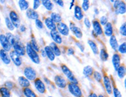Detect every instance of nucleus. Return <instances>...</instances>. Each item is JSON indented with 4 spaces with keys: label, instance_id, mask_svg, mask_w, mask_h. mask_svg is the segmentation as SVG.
I'll return each mask as SVG.
<instances>
[{
    "label": "nucleus",
    "instance_id": "1",
    "mask_svg": "<svg viewBox=\"0 0 126 97\" xmlns=\"http://www.w3.org/2000/svg\"><path fill=\"white\" fill-rule=\"evenodd\" d=\"M26 51L29 57L32 60L33 63L35 64H39L40 63V58L38 54L36 51H35L32 48L30 43H27L26 47Z\"/></svg>",
    "mask_w": 126,
    "mask_h": 97
},
{
    "label": "nucleus",
    "instance_id": "2",
    "mask_svg": "<svg viewBox=\"0 0 126 97\" xmlns=\"http://www.w3.org/2000/svg\"><path fill=\"white\" fill-rule=\"evenodd\" d=\"M61 67V69H62V72L66 75V77L68 78L69 81L72 82V83L78 84V80L76 78L75 76L73 74L72 71L70 70V69L67 66H66L65 64H62Z\"/></svg>",
    "mask_w": 126,
    "mask_h": 97
},
{
    "label": "nucleus",
    "instance_id": "3",
    "mask_svg": "<svg viewBox=\"0 0 126 97\" xmlns=\"http://www.w3.org/2000/svg\"><path fill=\"white\" fill-rule=\"evenodd\" d=\"M68 89L69 92L75 97H82L83 96V93L78 84L70 82L68 84Z\"/></svg>",
    "mask_w": 126,
    "mask_h": 97
},
{
    "label": "nucleus",
    "instance_id": "4",
    "mask_svg": "<svg viewBox=\"0 0 126 97\" xmlns=\"http://www.w3.org/2000/svg\"><path fill=\"white\" fill-rule=\"evenodd\" d=\"M14 51L20 56H24L26 53V48L24 45L19 40H16L14 44L12 45Z\"/></svg>",
    "mask_w": 126,
    "mask_h": 97
},
{
    "label": "nucleus",
    "instance_id": "5",
    "mask_svg": "<svg viewBox=\"0 0 126 97\" xmlns=\"http://www.w3.org/2000/svg\"><path fill=\"white\" fill-rule=\"evenodd\" d=\"M56 25V29L57 31L59 32V34L63 35V36H68L69 34V27L66 24L63 22H60V23L57 24Z\"/></svg>",
    "mask_w": 126,
    "mask_h": 97
},
{
    "label": "nucleus",
    "instance_id": "6",
    "mask_svg": "<svg viewBox=\"0 0 126 97\" xmlns=\"http://www.w3.org/2000/svg\"><path fill=\"white\" fill-rule=\"evenodd\" d=\"M24 74L28 80L33 81L36 79L37 74L34 69L31 67H26L24 70Z\"/></svg>",
    "mask_w": 126,
    "mask_h": 97
},
{
    "label": "nucleus",
    "instance_id": "7",
    "mask_svg": "<svg viewBox=\"0 0 126 97\" xmlns=\"http://www.w3.org/2000/svg\"><path fill=\"white\" fill-rule=\"evenodd\" d=\"M69 29H70L73 35L76 36V38L79 39H81L83 38V32H82L81 30L80 29V27L77 26L75 25V23L71 22L70 23V25H69Z\"/></svg>",
    "mask_w": 126,
    "mask_h": 97
},
{
    "label": "nucleus",
    "instance_id": "8",
    "mask_svg": "<svg viewBox=\"0 0 126 97\" xmlns=\"http://www.w3.org/2000/svg\"><path fill=\"white\" fill-rule=\"evenodd\" d=\"M9 18H10L11 21L14 27H19L20 26V20L18 15L15 11H11L10 14H9Z\"/></svg>",
    "mask_w": 126,
    "mask_h": 97
},
{
    "label": "nucleus",
    "instance_id": "9",
    "mask_svg": "<svg viewBox=\"0 0 126 97\" xmlns=\"http://www.w3.org/2000/svg\"><path fill=\"white\" fill-rule=\"evenodd\" d=\"M55 83L59 88H65L67 86V81L61 75H56L54 78Z\"/></svg>",
    "mask_w": 126,
    "mask_h": 97
},
{
    "label": "nucleus",
    "instance_id": "10",
    "mask_svg": "<svg viewBox=\"0 0 126 97\" xmlns=\"http://www.w3.org/2000/svg\"><path fill=\"white\" fill-rule=\"evenodd\" d=\"M0 43L2 45L3 49L4 50H5L6 51H9L11 50L12 46L9 43L5 35H4V34H1L0 35Z\"/></svg>",
    "mask_w": 126,
    "mask_h": 97
},
{
    "label": "nucleus",
    "instance_id": "11",
    "mask_svg": "<svg viewBox=\"0 0 126 97\" xmlns=\"http://www.w3.org/2000/svg\"><path fill=\"white\" fill-rule=\"evenodd\" d=\"M10 59L12 60L14 63L15 64L17 67L21 66L22 64V59H21L20 56L17 54L16 52H15L14 50L11 51L10 53Z\"/></svg>",
    "mask_w": 126,
    "mask_h": 97
},
{
    "label": "nucleus",
    "instance_id": "12",
    "mask_svg": "<svg viewBox=\"0 0 126 97\" xmlns=\"http://www.w3.org/2000/svg\"><path fill=\"white\" fill-rule=\"evenodd\" d=\"M103 82L104 86L105 87L106 91L109 95L112 94V87L111 84L110 80L107 75H104L103 77Z\"/></svg>",
    "mask_w": 126,
    "mask_h": 97
},
{
    "label": "nucleus",
    "instance_id": "13",
    "mask_svg": "<svg viewBox=\"0 0 126 97\" xmlns=\"http://www.w3.org/2000/svg\"><path fill=\"white\" fill-rule=\"evenodd\" d=\"M93 26L94 28L93 31L96 34L97 36H101L103 33V30L102 29V26L100 24L99 22L97 19H94L93 21Z\"/></svg>",
    "mask_w": 126,
    "mask_h": 97
},
{
    "label": "nucleus",
    "instance_id": "14",
    "mask_svg": "<svg viewBox=\"0 0 126 97\" xmlns=\"http://www.w3.org/2000/svg\"><path fill=\"white\" fill-rule=\"evenodd\" d=\"M50 35H51L52 39L54 40V43H55L56 44L60 45L62 43L63 40L62 37L59 32L57 31V30H51L50 32Z\"/></svg>",
    "mask_w": 126,
    "mask_h": 97
},
{
    "label": "nucleus",
    "instance_id": "15",
    "mask_svg": "<svg viewBox=\"0 0 126 97\" xmlns=\"http://www.w3.org/2000/svg\"><path fill=\"white\" fill-rule=\"evenodd\" d=\"M34 85L37 91L41 94L46 93V88L44 82L40 78H36L34 81Z\"/></svg>",
    "mask_w": 126,
    "mask_h": 97
},
{
    "label": "nucleus",
    "instance_id": "16",
    "mask_svg": "<svg viewBox=\"0 0 126 97\" xmlns=\"http://www.w3.org/2000/svg\"><path fill=\"white\" fill-rule=\"evenodd\" d=\"M112 63L115 71H117L118 68L120 67L121 63V57L120 54L115 53L113 55Z\"/></svg>",
    "mask_w": 126,
    "mask_h": 97
},
{
    "label": "nucleus",
    "instance_id": "17",
    "mask_svg": "<svg viewBox=\"0 0 126 97\" xmlns=\"http://www.w3.org/2000/svg\"><path fill=\"white\" fill-rule=\"evenodd\" d=\"M74 16L77 21H81L83 19L84 15L81 7L79 5H76L75 6L74 11Z\"/></svg>",
    "mask_w": 126,
    "mask_h": 97
},
{
    "label": "nucleus",
    "instance_id": "18",
    "mask_svg": "<svg viewBox=\"0 0 126 97\" xmlns=\"http://www.w3.org/2000/svg\"><path fill=\"white\" fill-rule=\"evenodd\" d=\"M0 57L3 62L6 64H9L11 63V59L7 51L4 50V49H1L0 50Z\"/></svg>",
    "mask_w": 126,
    "mask_h": 97
},
{
    "label": "nucleus",
    "instance_id": "19",
    "mask_svg": "<svg viewBox=\"0 0 126 97\" xmlns=\"http://www.w3.org/2000/svg\"><path fill=\"white\" fill-rule=\"evenodd\" d=\"M114 9H115V12L116 13V14H117V15H119V14L123 15V14H125L126 11L125 2H123V1H120V2H119L117 7H116Z\"/></svg>",
    "mask_w": 126,
    "mask_h": 97
},
{
    "label": "nucleus",
    "instance_id": "20",
    "mask_svg": "<svg viewBox=\"0 0 126 97\" xmlns=\"http://www.w3.org/2000/svg\"><path fill=\"white\" fill-rule=\"evenodd\" d=\"M104 33L106 36L110 37L113 35V28L110 22H108L104 26Z\"/></svg>",
    "mask_w": 126,
    "mask_h": 97
},
{
    "label": "nucleus",
    "instance_id": "21",
    "mask_svg": "<svg viewBox=\"0 0 126 97\" xmlns=\"http://www.w3.org/2000/svg\"><path fill=\"white\" fill-rule=\"evenodd\" d=\"M26 16L29 19H33V20H36L38 19V17H39L37 12L32 8L27 9L26 11Z\"/></svg>",
    "mask_w": 126,
    "mask_h": 97
},
{
    "label": "nucleus",
    "instance_id": "22",
    "mask_svg": "<svg viewBox=\"0 0 126 97\" xmlns=\"http://www.w3.org/2000/svg\"><path fill=\"white\" fill-rule=\"evenodd\" d=\"M45 24L46 26L47 27L48 29L50 30H56V24L52 21V20L50 18V17H48L45 19Z\"/></svg>",
    "mask_w": 126,
    "mask_h": 97
},
{
    "label": "nucleus",
    "instance_id": "23",
    "mask_svg": "<svg viewBox=\"0 0 126 97\" xmlns=\"http://www.w3.org/2000/svg\"><path fill=\"white\" fill-rule=\"evenodd\" d=\"M109 43L111 48H112V49H113L115 51H117L118 48H119V43H118L117 38H116V36L112 35V36H110L109 39Z\"/></svg>",
    "mask_w": 126,
    "mask_h": 97
},
{
    "label": "nucleus",
    "instance_id": "24",
    "mask_svg": "<svg viewBox=\"0 0 126 97\" xmlns=\"http://www.w3.org/2000/svg\"><path fill=\"white\" fill-rule=\"evenodd\" d=\"M44 51L46 53L47 57L48 58V59L51 61H54L55 59V55L54 54V52L51 50V48L49 46H47L45 47Z\"/></svg>",
    "mask_w": 126,
    "mask_h": 97
},
{
    "label": "nucleus",
    "instance_id": "25",
    "mask_svg": "<svg viewBox=\"0 0 126 97\" xmlns=\"http://www.w3.org/2000/svg\"><path fill=\"white\" fill-rule=\"evenodd\" d=\"M50 48H51V50H52L53 52H54V54L55 55V56H60L61 55V51L59 48V47L55 43L52 42L50 43L49 46Z\"/></svg>",
    "mask_w": 126,
    "mask_h": 97
},
{
    "label": "nucleus",
    "instance_id": "26",
    "mask_svg": "<svg viewBox=\"0 0 126 97\" xmlns=\"http://www.w3.org/2000/svg\"><path fill=\"white\" fill-rule=\"evenodd\" d=\"M50 18L52 20V21L55 24L60 23V22H62V18L61 17V15L59 14L56 12H52Z\"/></svg>",
    "mask_w": 126,
    "mask_h": 97
},
{
    "label": "nucleus",
    "instance_id": "27",
    "mask_svg": "<svg viewBox=\"0 0 126 97\" xmlns=\"http://www.w3.org/2000/svg\"><path fill=\"white\" fill-rule=\"evenodd\" d=\"M18 81L20 86L24 87V88H27V87H29L30 85V83L29 81L26 77H23V76H21V77H19Z\"/></svg>",
    "mask_w": 126,
    "mask_h": 97
},
{
    "label": "nucleus",
    "instance_id": "28",
    "mask_svg": "<svg viewBox=\"0 0 126 97\" xmlns=\"http://www.w3.org/2000/svg\"><path fill=\"white\" fill-rule=\"evenodd\" d=\"M94 69L91 66H87L83 69V74L86 77H91L94 73Z\"/></svg>",
    "mask_w": 126,
    "mask_h": 97
},
{
    "label": "nucleus",
    "instance_id": "29",
    "mask_svg": "<svg viewBox=\"0 0 126 97\" xmlns=\"http://www.w3.org/2000/svg\"><path fill=\"white\" fill-rule=\"evenodd\" d=\"M41 3L43 4V5L49 11L52 10L54 7V4L51 1H49V0H43L41 1Z\"/></svg>",
    "mask_w": 126,
    "mask_h": 97
},
{
    "label": "nucleus",
    "instance_id": "30",
    "mask_svg": "<svg viewBox=\"0 0 126 97\" xmlns=\"http://www.w3.org/2000/svg\"><path fill=\"white\" fill-rule=\"evenodd\" d=\"M88 43L89 46H90V48H91L92 51H93V53H94L95 54H99V49H98L97 45H96V43H95L93 40H88Z\"/></svg>",
    "mask_w": 126,
    "mask_h": 97
},
{
    "label": "nucleus",
    "instance_id": "31",
    "mask_svg": "<svg viewBox=\"0 0 126 97\" xmlns=\"http://www.w3.org/2000/svg\"><path fill=\"white\" fill-rule=\"evenodd\" d=\"M120 78H123L126 75V67L124 65H120L116 71Z\"/></svg>",
    "mask_w": 126,
    "mask_h": 97
},
{
    "label": "nucleus",
    "instance_id": "32",
    "mask_svg": "<svg viewBox=\"0 0 126 97\" xmlns=\"http://www.w3.org/2000/svg\"><path fill=\"white\" fill-rule=\"evenodd\" d=\"M99 53V57L100 59H101L102 61H106L108 59L109 57V54L106 51L105 48H101Z\"/></svg>",
    "mask_w": 126,
    "mask_h": 97
},
{
    "label": "nucleus",
    "instance_id": "33",
    "mask_svg": "<svg viewBox=\"0 0 126 97\" xmlns=\"http://www.w3.org/2000/svg\"><path fill=\"white\" fill-rule=\"evenodd\" d=\"M19 7L22 11H26L29 9V3L25 0H20L18 2Z\"/></svg>",
    "mask_w": 126,
    "mask_h": 97
},
{
    "label": "nucleus",
    "instance_id": "34",
    "mask_svg": "<svg viewBox=\"0 0 126 97\" xmlns=\"http://www.w3.org/2000/svg\"><path fill=\"white\" fill-rule=\"evenodd\" d=\"M24 94L26 97H37L35 94L30 88H25L23 90Z\"/></svg>",
    "mask_w": 126,
    "mask_h": 97
},
{
    "label": "nucleus",
    "instance_id": "35",
    "mask_svg": "<svg viewBox=\"0 0 126 97\" xmlns=\"http://www.w3.org/2000/svg\"><path fill=\"white\" fill-rule=\"evenodd\" d=\"M0 94L2 97H10V91L6 87H1L0 88Z\"/></svg>",
    "mask_w": 126,
    "mask_h": 97
},
{
    "label": "nucleus",
    "instance_id": "36",
    "mask_svg": "<svg viewBox=\"0 0 126 97\" xmlns=\"http://www.w3.org/2000/svg\"><path fill=\"white\" fill-rule=\"evenodd\" d=\"M30 44L31 45L32 48H33L35 51H36L37 52H38V51H40V48L39 46H38L36 40H35L34 38H32L31 42H30Z\"/></svg>",
    "mask_w": 126,
    "mask_h": 97
},
{
    "label": "nucleus",
    "instance_id": "37",
    "mask_svg": "<svg viewBox=\"0 0 126 97\" xmlns=\"http://www.w3.org/2000/svg\"><path fill=\"white\" fill-rule=\"evenodd\" d=\"M6 37L7 38L8 40L9 41V42L11 45V46H12V45L14 44V43L15 42V41L16 40V38L15 37L12 33H7L6 35Z\"/></svg>",
    "mask_w": 126,
    "mask_h": 97
},
{
    "label": "nucleus",
    "instance_id": "38",
    "mask_svg": "<svg viewBox=\"0 0 126 97\" xmlns=\"http://www.w3.org/2000/svg\"><path fill=\"white\" fill-rule=\"evenodd\" d=\"M93 75L94 78H95V80L97 81L98 82H101L103 80V77L102 75V74L99 72H97V71H94Z\"/></svg>",
    "mask_w": 126,
    "mask_h": 97
},
{
    "label": "nucleus",
    "instance_id": "39",
    "mask_svg": "<svg viewBox=\"0 0 126 97\" xmlns=\"http://www.w3.org/2000/svg\"><path fill=\"white\" fill-rule=\"evenodd\" d=\"M117 51H119L120 54H126V42H123L119 46Z\"/></svg>",
    "mask_w": 126,
    "mask_h": 97
},
{
    "label": "nucleus",
    "instance_id": "40",
    "mask_svg": "<svg viewBox=\"0 0 126 97\" xmlns=\"http://www.w3.org/2000/svg\"><path fill=\"white\" fill-rule=\"evenodd\" d=\"M5 24L6 25V27H8L9 30H14V26L13 25V24L11 22L10 19L9 18H5Z\"/></svg>",
    "mask_w": 126,
    "mask_h": 97
},
{
    "label": "nucleus",
    "instance_id": "41",
    "mask_svg": "<svg viewBox=\"0 0 126 97\" xmlns=\"http://www.w3.org/2000/svg\"><path fill=\"white\" fill-rule=\"evenodd\" d=\"M90 8V1L88 0H84L82 3V10L87 11Z\"/></svg>",
    "mask_w": 126,
    "mask_h": 97
},
{
    "label": "nucleus",
    "instance_id": "42",
    "mask_svg": "<svg viewBox=\"0 0 126 97\" xmlns=\"http://www.w3.org/2000/svg\"><path fill=\"white\" fill-rule=\"evenodd\" d=\"M119 32H120V35L122 36L126 37V25L125 23L122 24L120 27V29H119Z\"/></svg>",
    "mask_w": 126,
    "mask_h": 97
},
{
    "label": "nucleus",
    "instance_id": "43",
    "mask_svg": "<svg viewBox=\"0 0 126 97\" xmlns=\"http://www.w3.org/2000/svg\"><path fill=\"white\" fill-rule=\"evenodd\" d=\"M112 92L113 93L114 97H123L122 94H121V93L118 90V88L116 86L113 85V88Z\"/></svg>",
    "mask_w": 126,
    "mask_h": 97
},
{
    "label": "nucleus",
    "instance_id": "44",
    "mask_svg": "<svg viewBox=\"0 0 126 97\" xmlns=\"http://www.w3.org/2000/svg\"><path fill=\"white\" fill-rule=\"evenodd\" d=\"M99 22L100 24H101V25L105 26L108 22V18L106 17V16H102V17H101V18H100Z\"/></svg>",
    "mask_w": 126,
    "mask_h": 97
},
{
    "label": "nucleus",
    "instance_id": "45",
    "mask_svg": "<svg viewBox=\"0 0 126 97\" xmlns=\"http://www.w3.org/2000/svg\"><path fill=\"white\" fill-rule=\"evenodd\" d=\"M35 25H36L37 27L38 28L40 29H43L44 27L43 23L39 19H37L35 20Z\"/></svg>",
    "mask_w": 126,
    "mask_h": 97
},
{
    "label": "nucleus",
    "instance_id": "46",
    "mask_svg": "<svg viewBox=\"0 0 126 97\" xmlns=\"http://www.w3.org/2000/svg\"><path fill=\"white\" fill-rule=\"evenodd\" d=\"M41 5V2L38 0H35L33 2V9L34 10H36L37 9H38L39 8V6Z\"/></svg>",
    "mask_w": 126,
    "mask_h": 97
},
{
    "label": "nucleus",
    "instance_id": "47",
    "mask_svg": "<svg viewBox=\"0 0 126 97\" xmlns=\"http://www.w3.org/2000/svg\"><path fill=\"white\" fill-rule=\"evenodd\" d=\"M84 23L85 26H86L88 29H90L91 26V24L90 22V19L88 18H85L84 20Z\"/></svg>",
    "mask_w": 126,
    "mask_h": 97
},
{
    "label": "nucleus",
    "instance_id": "48",
    "mask_svg": "<svg viewBox=\"0 0 126 97\" xmlns=\"http://www.w3.org/2000/svg\"><path fill=\"white\" fill-rule=\"evenodd\" d=\"M76 45L80 48V50L81 51V52H84V46L81 43L79 42H76Z\"/></svg>",
    "mask_w": 126,
    "mask_h": 97
},
{
    "label": "nucleus",
    "instance_id": "49",
    "mask_svg": "<svg viewBox=\"0 0 126 97\" xmlns=\"http://www.w3.org/2000/svg\"><path fill=\"white\" fill-rule=\"evenodd\" d=\"M55 2L58 5L60 6L61 7H63V6H64V2L63 1H62V0H55Z\"/></svg>",
    "mask_w": 126,
    "mask_h": 97
},
{
    "label": "nucleus",
    "instance_id": "50",
    "mask_svg": "<svg viewBox=\"0 0 126 97\" xmlns=\"http://www.w3.org/2000/svg\"><path fill=\"white\" fill-rule=\"evenodd\" d=\"M74 53H75V50L73 48H70L67 49V54L68 55H73Z\"/></svg>",
    "mask_w": 126,
    "mask_h": 97
},
{
    "label": "nucleus",
    "instance_id": "51",
    "mask_svg": "<svg viewBox=\"0 0 126 97\" xmlns=\"http://www.w3.org/2000/svg\"><path fill=\"white\" fill-rule=\"evenodd\" d=\"M5 85L6 87V88L9 89H11L12 88V83L11 82H6L5 84Z\"/></svg>",
    "mask_w": 126,
    "mask_h": 97
},
{
    "label": "nucleus",
    "instance_id": "52",
    "mask_svg": "<svg viewBox=\"0 0 126 97\" xmlns=\"http://www.w3.org/2000/svg\"><path fill=\"white\" fill-rule=\"evenodd\" d=\"M19 29H20V32H24L26 31V28L25 26V25H20V26H19Z\"/></svg>",
    "mask_w": 126,
    "mask_h": 97
},
{
    "label": "nucleus",
    "instance_id": "53",
    "mask_svg": "<svg viewBox=\"0 0 126 97\" xmlns=\"http://www.w3.org/2000/svg\"><path fill=\"white\" fill-rule=\"evenodd\" d=\"M88 97H98V96H97V95H96L95 93H92L90 94V95H89Z\"/></svg>",
    "mask_w": 126,
    "mask_h": 97
},
{
    "label": "nucleus",
    "instance_id": "54",
    "mask_svg": "<svg viewBox=\"0 0 126 97\" xmlns=\"http://www.w3.org/2000/svg\"><path fill=\"white\" fill-rule=\"evenodd\" d=\"M41 54H42V56H43V57H46L47 56L46 53V52H45L44 50H41Z\"/></svg>",
    "mask_w": 126,
    "mask_h": 97
},
{
    "label": "nucleus",
    "instance_id": "55",
    "mask_svg": "<svg viewBox=\"0 0 126 97\" xmlns=\"http://www.w3.org/2000/svg\"><path fill=\"white\" fill-rule=\"evenodd\" d=\"M94 12H95V14H96V15H98V14H99V10H98L97 8H95L94 9Z\"/></svg>",
    "mask_w": 126,
    "mask_h": 97
},
{
    "label": "nucleus",
    "instance_id": "56",
    "mask_svg": "<svg viewBox=\"0 0 126 97\" xmlns=\"http://www.w3.org/2000/svg\"><path fill=\"white\" fill-rule=\"evenodd\" d=\"M74 3H75V1H74V0H73L72 2H71V4H70V9H72V7L73 6Z\"/></svg>",
    "mask_w": 126,
    "mask_h": 97
},
{
    "label": "nucleus",
    "instance_id": "57",
    "mask_svg": "<svg viewBox=\"0 0 126 97\" xmlns=\"http://www.w3.org/2000/svg\"><path fill=\"white\" fill-rule=\"evenodd\" d=\"M44 80H45V81H46L47 82L48 84H50V81H49V80H48V79H47V78H45Z\"/></svg>",
    "mask_w": 126,
    "mask_h": 97
},
{
    "label": "nucleus",
    "instance_id": "58",
    "mask_svg": "<svg viewBox=\"0 0 126 97\" xmlns=\"http://www.w3.org/2000/svg\"><path fill=\"white\" fill-rule=\"evenodd\" d=\"M98 97H104V96H103V95H102V94H100V95H98Z\"/></svg>",
    "mask_w": 126,
    "mask_h": 97
},
{
    "label": "nucleus",
    "instance_id": "59",
    "mask_svg": "<svg viewBox=\"0 0 126 97\" xmlns=\"http://www.w3.org/2000/svg\"></svg>",
    "mask_w": 126,
    "mask_h": 97
}]
</instances>
